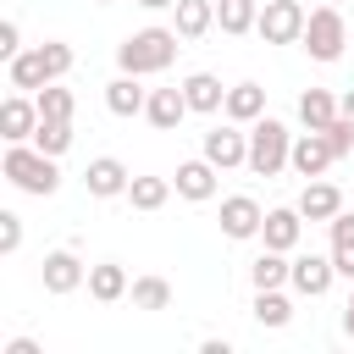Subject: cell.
Wrapping results in <instances>:
<instances>
[{"label": "cell", "instance_id": "cell-2", "mask_svg": "<svg viewBox=\"0 0 354 354\" xmlns=\"http://www.w3.org/2000/svg\"><path fill=\"white\" fill-rule=\"evenodd\" d=\"M66 72H72V44H61V39H44L39 50L11 55V88H22V94H39L44 83H55Z\"/></svg>", "mask_w": 354, "mask_h": 354}, {"label": "cell", "instance_id": "cell-9", "mask_svg": "<svg viewBox=\"0 0 354 354\" xmlns=\"http://www.w3.org/2000/svg\"><path fill=\"white\" fill-rule=\"evenodd\" d=\"M332 277H337V266H332L326 254H299V260H293V271H288L293 293H304V299H321V293L332 288Z\"/></svg>", "mask_w": 354, "mask_h": 354}, {"label": "cell", "instance_id": "cell-30", "mask_svg": "<svg viewBox=\"0 0 354 354\" xmlns=\"http://www.w3.org/2000/svg\"><path fill=\"white\" fill-rule=\"evenodd\" d=\"M133 304L138 310H166L171 304V282L166 277H138L133 282Z\"/></svg>", "mask_w": 354, "mask_h": 354}, {"label": "cell", "instance_id": "cell-26", "mask_svg": "<svg viewBox=\"0 0 354 354\" xmlns=\"http://www.w3.org/2000/svg\"><path fill=\"white\" fill-rule=\"evenodd\" d=\"M216 22L221 33H249L260 22V0H216Z\"/></svg>", "mask_w": 354, "mask_h": 354}, {"label": "cell", "instance_id": "cell-5", "mask_svg": "<svg viewBox=\"0 0 354 354\" xmlns=\"http://www.w3.org/2000/svg\"><path fill=\"white\" fill-rule=\"evenodd\" d=\"M304 22H310V11H304L299 0H266L254 33H260L266 44H293V39H304Z\"/></svg>", "mask_w": 354, "mask_h": 354}, {"label": "cell", "instance_id": "cell-31", "mask_svg": "<svg viewBox=\"0 0 354 354\" xmlns=\"http://www.w3.org/2000/svg\"><path fill=\"white\" fill-rule=\"evenodd\" d=\"M17 249H22V216L0 210V254H17Z\"/></svg>", "mask_w": 354, "mask_h": 354}, {"label": "cell", "instance_id": "cell-16", "mask_svg": "<svg viewBox=\"0 0 354 354\" xmlns=\"http://www.w3.org/2000/svg\"><path fill=\"white\" fill-rule=\"evenodd\" d=\"M188 111H194V105H188V94H183V88H149V105H144V116H149L160 133H171V127H177Z\"/></svg>", "mask_w": 354, "mask_h": 354}, {"label": "cell", "instance_id": "cell-15", "mask_svg": "<svg viewBox=\"0 0 354 354\" xmlns=\"http://www.w3.org/2000/svg\"><path fill=\"white\" fill-rule=\"evenodd\" d=\"M299 232H304V216H299V205H293V210H288V205H282V210H266V221H260V238H266V249H282V254L299 243Z\"/></svg>", "mask_w": 354, "mask_h": 354}, {"label": "cell", "instance_id": "cell-35", "mask_svg": "<svg viewBox=\"0 0 354 354\" xmlns=\"http://www.w3.org/2000/svg\"><path fill=\"white\" fill-rule=\"evenodd\" d=\"M332 266H337V277L354 282V249H332Z\"/></svg>", "mask_w": 354, "mask_h": 354}, {"label": "cell", "instance_id": "cell-24", "mask_svg": "<svg viewBox=\"0 0 354 354\" xmlns=\"http://www.w3.org/2000/svg\"><path fill=\"white\" fill-rule=\"evenodd\" d=\"M288 271H293V260H282V249H260L254 266H249V282H254V288H282Z\"/></svg>", "mask_w": 354, "mask_h": 354}, {"label": "cell", "instance_id": "cell-1", "mask_svg": "<svg viewBox=\"0 0 354 354\" xmlns=\"http://www.w3.org/2000/svg\"><path fill=\"white\" fill-rule=\"evenodd\" d=\"M183 33L177 28H138V33H127L122 44H116V66L122 72H133V77H144V72H166L171 61H177V44Z\"/></svg>", "mask_w": 354, "mask_h": 354}, {"label": "cell", "instance_id": "cell-19", "mask_svg": "<svg viewBox=\"0 0 354 354\" xmlns=\"http://www.w3.org/2000/svg\"><path fill=\"white\" fill-rule=\"evenodd\" d=\"M299 122H304L310 133H326V127L337 122V100H332L326 88H304V94H299Z\"/></svg>", "mask_w": 354, "mask_h": 354}, {"label": "cell", "instance_id": "cell-25", "mask_svg": "<svg viewBox=\"0 0 354 354\" xmlns=\"http://www.w3.org/2000/svg\"><path fill=\"white\" fill-rule=\"evenodd\" d=\"M254 321L260 326H288L293 321V304L282 288H254Z\"/></svg>", "mask_w": 354, "mask_h": 354}, {"label": "cell", "instance_id": "cell-34", "mask_svg": "<svg viewBox=\"0 0 354 354\" xmlns=\"http://www.w3.org/2000/svg\"><path fill=\"white\" fill-rule=\"evenodd\" d=\"M0 55H22V39H17V22H0Z\"/></svg>", "mask_w": 354, "mask_h": 354}, {"label": "cell", "instance_id": "cell-4", "mask_svg": "<svg viewBox=\"0 0 354 354\" xmlns=\"http://www.w3.org/2000/svg\"><path fill=\"white\" fill-rule=\"evenodd\" d=\"M288 155H293V133H288L277 116H260V122L249 127V171H254V177H277V171L288 166Z\"/></svg>", "mask_w": 354, "mask_h": 354}, {"label": "cell", "instance_id": "cell-14", "mask_svg": "<svg viewBox=\"0 0 354 354\" xmlns=\"http://www.w3.org/2000/svg\"><path fill=\"white\" fill-rule=\"evenodd\" d=\"M343 210V194H337V183H321V177H310L304 183V194H299V216L304 221H332Z\"/></svg>", "mask_w": 354, "mask_h": 354}, {"label": "cell", "instance_id": "cell-27", "mask_svg": "<svg viewBox=\"0 0 354 354\" xmlns=\"http://www.w3.org/2000/svg\"><path fill=\"white\" fill-rule=\"evenodd\" d=\"M127 199H133V210H160L171 199V183L166 177H133L127 183Z\"/></svg>", "mask_w": 354, "mask_h": 354}, {"label": "cell", "instance_id": "cell-36", "mask_svg": "<svg viewBox=\"0 0 354 354\" xmlns=\"http://www.w3.org/2000/svg\"><path fill=\"white\" fill-rule=\"evenodd\" d=\"M6 354H39V343L33 337H17V343H6Z\"/></svg>", "mask_w": 354, "mask_h": 354}, {"label": "cell", "instance_id": "cell-41", "mask_svg": "<svg viewBox=\"0 0 354 354\" xmlns=\"http://www.w3.org/2000/svg\"><path fill=\"white\" fill-rule=\"evenodd\" d=\"M94 6H111V0H94Z\"/></svg>", "mask_w": 354, "mask_h": 354}, {"label": "cell", "instance_id": "cell-3", "mask_svg": "<svg viewBox=\"0 0 354 354\" xmlns=\"http://www.w3.org/2000/svg\"><path fill=\"white\" fill-rule=\"evenodd\" d=\"M0 171H6L22 194H39V199H50V194L61 188L55 155H44L39 144H11V149H6V160H0Z\"/></svg>", "mask_w": 354, "mask_h": 354}, {"label": "cell", "instance_id": "cell-23", "mask_svg": "<svg viewBox=\"0 0 354 354\" xmlns=\"http://www.w3.org/2000/svg\"><path fill=\"white\" fill-rule=\"evenodd\" d=\"M171 11H177V33H183V39H199V33H210V22H216V0H177Z\"/></svg>", "mask_w": 354, "mask_h": 354}, {"label": "cell", "instance_id": "cell-7", "mask_svg": "<svg viewBox=\"0 0 354 354\" xmlns=\"http://www.w3.org/2000/svg\"><path fill=\"white\" fill-rule=\"evenodd\" d=\"M205 160H210L216 171H227V166H249V133H238L232 116H227L221 127L205 133Z\"/></svg>", "mask_w": 354, "mask_h": 354}, {"label": "cell", "instance_id": "cell-17", "mask_svg": "<svg viewBox=\"0 0 354 354\" xmlns=\"http://www.w3.org/2000/svg\"><path fill=\"white\" fill-rule=\"evenodd\" d=\"M105 105H111V116H138V111L149 105V94L138 88V77H133V72H122V77H111V83H105Z\"/></svg>", "mask_w": 354, "mask_h": 354}, {"label": "cell", "instance_id": "cell-13", "mask_svg": "<svg viewBox=\"0 0 354 354\" xmlns=\"http://www.w3.org/2000/svg\"><path fill=\"white\" fill-rule=\"evenodd\" d=\"M260 221H266V210H260L249 194L221 199V232H227V238H254V232H260Z\"/></svg>", "mask_w": 354, "mask_h": 354}, {"label": "cell", "instance_id": "cell-10", "mask_svg": "<svg viewBox=\"0 0 354 354\" xmlns=\"http://www.w3.org/2000/svg\"><path fill=\"white\" fill-rule=\"evenodd\" d=\"M33 127H39V100L11 94V100L0 105V138H6V144H28Z\"/></svg>", "mask_w": 354, "mask_h": 354}, {"label": "cell", "instance_id": "cell-18", "mask_svg": "<svg viewBox=\"0 0 354 354\" xmlns=\"http://www.w3.org/2000/svg\"><path fill=\"white\" fill-rule=\"evenodd\" d=\"M177 194L194 199V205L210 199V194H216V166H210L205 155H199V160H183V166H177Z\"/></svg>", "mask_w": 354, "mask_h": 354}, {"label": "cell", "instance_id": "cell-12", "mask_svg": "<svg viewBox=\"0 0 354 354\" xmlns=\"http://www.w3.org/2000/svg\"><path fill=\"white\" fill-rule=\"evenodd\" d=\"M83 282H88V271H83V260L72 249L44 254V293H77Z\"/></svg>", "mask_w": 354, "mask_h": 354}, {"label": "cell", "instance_id": "cell-22", "mask_svg": "<svg viewBox=\"0 0 354 354\" xmlns=\"http://www.w3.org/2000/svg\"><path fill=\"white\" fill-rule=\"evenodd\" d=\"M183 94H188L194 111H221V105H227V88H221V77H210V72L183 77Z\"/></svg>", "mask_w": 354, "mask_h": 354}, {"label": "cell", "instance_id": "cell-28", "mask_svg": "<svg viewBox=\"0 0 354 354\" xmlns=\"http://www.w3.org/2000/svg\"><path fill=\"white\" fill-rule=\"evenodd\" d=\"M33 144H39L44 155H66V149H72V122L39 116V127H33Z\"/></svg>", "mask_w": 354, "mask_h": 354}, {"label": "cell", "instance_id": "cell-29", "mask_svg": "<svg viewBox=\"0 0 354 354\" xmlns=\"http://www.w3.org/2000/svg\"><path fill=\"white\" fill-rule=\"evenodd\" d=\"M33 100H39V116H55V122H72V111H77L72 88H55V83H44Z\"/></svg>", "mask_w": 354, "mask_h": 354}, {"label": "cell", "instance_id": "cell-11", "mask_svg": "<svg viewBox=\"0 0 354 354\" xmlns=\"http://www.w3.org/2000/svg\"><path fill=\"white\" fill-rule=\"evenodd\" d=\"M127 166L116 160V155H100V160H88V171H83V188L94 194V199H116V194H127Z\"/></svg>", "mask_w": 354, "mask_h": 354}, {"label": "cell", "instance_id": "cell-39", "mask_svg": "<svg viewBox=\"0 0 354 354\" xmlns=\"http://www.w3.org/2000/svg\"><path fill=\"white\" fill-rule=\"evenodd\" d=\"M144 11H166V6H177V0H138Z\"/></svg>", "mask_w": 354, "mask_h": 354}, {"label": "cell", "instance_id": "cell-32", "mask_svg": "<svg viewBox=\"0 0 354 354\" xmlns=\"http://www.w3.org/2000/svg\"><path fill=\"white\" fill-rule=\"evenodd\" d=\"M326 138H332V149H337V155H354V122H348L343 111H337V122L326 127Z\"/></svg>", "mask_w": 354, "mask_h": 354}, {"label": "cell", "instance_id": "cell-20", "mask_svg": "<svg viewBox=\"0 0 354 354\" xmlns=\"http://www.w3.org/2000/svg\"><path fill=\"white\" fill-rule=\"evenodd\" d=\"M221 111H227L232 122H260V111H266V88H260V83H232Z\"/></svg>", "mask_w": 354, "mask_h": 354}, {"label": "cell", "instance_id": "cell-21", "mask_svg": "<svg viewBox=\"0 0 354 354\" xmlns=\"http://www.w3.org/2000/svg\"><path fill=\"white\" fill-rule=\"evenodd\" d=\"M88 293H94L100 304H116V299L127 293V271H122L116 260H100V266H88Z\"/></svg>", "mask_w": 354, "mask_h": 354}, {"label": "cell", "instance_id": "cell-40", "mask_svg": "<svg viewBox=\"0 0 354 354\" xmlns=\"http://www.w3.org/2000/svg\"><path fill=\"white\" fill-rule=\"evenodd\" d=\"M326 6H343V0H326Z\"/></svg>", "mask_w": 354, "mask_h": 354}, {"label": "cell", "instance_id": "cell-33", "mask_svg": "<svg viewBox=\"0 0 354 354\" xmlns=\"http://www.w3.org/2000/svg\"><path fill=\"white\" fill-rule=\"evenodd\" d=\"M332 249H354V216L348 210L332 216Z\"/></svg>", "mask_w": 354, "mask_h": 354}, {"label": "cell", "instance_id": "cell-8", "mask_svg": "<svg viewBox=\"0 0 354 354\" xmlns=\"http://www.w3.org/2000/svg\"><path fill=\"white\" fill-rule=\"evenodd\" d=\"M332 160H337V149H332V138H326V133H310V127H304V133L293 138V155H288V166H293L299 177H321Z\"/></svg>", "mask_w": 354, "mask_h": 354}, {"label": "cell", "instance_id": "cell-6", "mask_svg": "<svg viewBox=\"0 0 354 354\" xmlns=\"http://www.w3.org/2000/svg\"><path fill=\"white\" fill-rule=\"evenodd\" d=\"M343 44H348V28H343L337 6L310 11V22H304V50H310L315 61H337V55H343Z\"/></svg>", "mask_w": 354, "mask_h": 354}, {"label": "cell", "instance_id": "cell-37", "mask_svg": "<svg viewBox=\"0 0 354 354\" xmlns=\"http://www.w3.org/2000/svg\"><path fill=\"white\" fill-rule=\"evenodd\" d=\"M343 332L354 337V293H348V304H343Z\"/></svg>", "mask_w": 354, "mask_h": 354}, {"label": "cell", "instance_id": "cell-38", "mask_svg": "<svg viewBox=\"0 0 354 354\" xmlns=\"http://www.w3.org/2000/svg\"><path fill=\"white\" fill-rule=\"evenodd\" d=\"M337 111H343V116H348V122H354V88H348V94H343V100H337Z\"/></svg>", "mask_w": 354, "mask_h": 354}]
</instances>
